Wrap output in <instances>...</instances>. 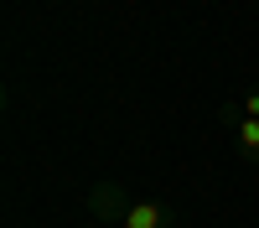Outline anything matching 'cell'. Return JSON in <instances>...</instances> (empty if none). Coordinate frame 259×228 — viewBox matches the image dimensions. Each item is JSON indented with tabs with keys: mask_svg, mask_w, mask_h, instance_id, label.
I'll return each mask as SVG.
<instances>
[{
	"mask_svg": "<svg viewBox=\"0 0 259 228\" xmlns=\"http://www.w3.org/2000/svg\"><path fill=\"white\" fill-rule=\"evenodd\" d=\"M119 228H177V213H171L166 202H156V197H140V202L124 207Z\"/></svg>",
	"mask_w": 259,
	"mask_h": 228,
	"instance_id": "cell-1",
	"label": "cell"
},
{
	"mask_svg": "<svg viewBox=\"0 0 259 228\" xmlns=\"http://www.w3.org/2000/svg\"><path fill=\"white\" fill-rule=\"evenodd\" d=\"M89 207H94V218H104V223H119L130 202H124V192H119L114 181H99L94 192H89Z\"/></svg>",
	"mask_w": 259,
	"mask_h": 228,
	"instance_id": "cell-2",
	"label": "cell"
},
{
	"mask_svg": "<svg viewBox=\"0 0 259 228\" xmlns=\"http://www.w3.org/2000/svg\"><path fill=\"white\" fill-rule=\"evenodd\" d=\"M233 145L244 161H259V119H233Z\"/></svg>",
	"mask_w": 259,
	"mask_h": 228,
	"instance_id": "cell-3",
	"label": "cell"
},
{
	"mask_svg": "<svg viewBox=\"0 0 259 228\" xmlns=\"http://www.w3.org/2000/svg\"><path fill=\"white\" fill-rule=\"evenodd\" d=\"M233 119H259V88H249L239 104H223V124H233Z\"/></svg>",
	"mask_w": 259,
	"mask_h": 228,
	"instance_id": "cell-4",
	"label": "cell"
}]
</instances>
